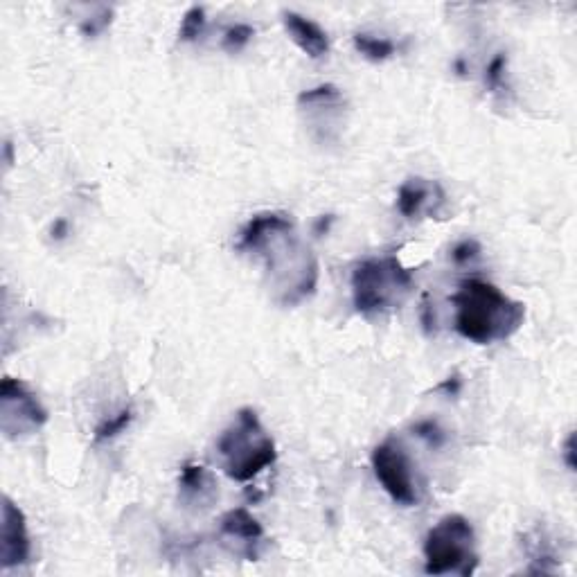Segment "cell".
<instances>
[{"label":"cell","instance_id":"cell-1","mask_svg":"<svg viewBox=\"0 0 577 577\" xmlns=\"http://www.w3.org/2000/svg\"><path fill=\"white\" fill-rule=\"evenodd\" d=\"M239 253H255L271 275L275 303L294 307L314 296L318 284V262L312 248L300 244L296 224L284 212H260L248 219L239 233Z\"/></svg>","mask_w":577,"mask_h":577},{"label":"cell","instance_id":"cell-2","mask_svg":"<svg viewBox=\"0 0 577 577\" xmlns=\"http://www.w3.org/2000/svg\"><path fill=\"white\" fill-rule=\"evenodd\" d=\"M451 303L456 307V332L476 345L508 341L526 321V305L485 280H465Z\"/></svg>","mask_w":577,"mask_h":577},{"label":"cell","instance_id":"cell-3","mask_svg":"<svg viewBox=\"0 0 577 577\" xmlns=\"http://www.w3.org/2000/svg\"><path fill=\"white\" fill-rule=\"evenodd\" d=\"M217 456L228 478L237 483H248L278 460V449H275V440L264 429L255 408L244 406L239 408L235 420L219 436Z\"/></svg>","mask_w":577,"mask_h":577},{"label":"cell","instance_id":"cell-4","mask_svg":"<svg viewBox=\"0 0 577 577\" xmlns=\"http://www.w3.org/2000/svg\"><path fill=\"white\" fill-rule=\"evenodd\" d=\"M352 305L363 318H384L397 312L415 289L413 271L395 255L370 257L352 271Z\"/></svg>","mask_w":577,"mask_h":577},{"label":"cell","instance_id":"cell-5","mask_svg":"<svg viewBox=\"0 0 577 577\" xmlns=\"http://www.w3.org/2000/svg\"><path fill=\"white\" fill-rule=\"evenodd\" d=\"M424 573L426 575H463L469 577L478 568L476 532L463 514H447L424 537Z\"/></svg>","mask_w":577,"mask_h":577},{"label":"cell","instance_id":"cell-6","mask_svg":"<svg viewBox=\"0 0 577 577\" xmlns=\"http://www.w3.org/2000/svg\"><path fill=\"white\" fill-rule=\"evenodd\" d=\"M370 460L377 481L384 487L390 499L404 505V508H413V505L420 503V483H417L413 460L406 454L402 442L393 438L384 440L372 451Z\"/></svg>","mask_w":577,"mask_h":577},{"label":"cell","instance_id":"cell-7","mask_svg":"<svg viewBox=\"0 0 577 577\" xmlns=\"http://www.w3.org/2000/svg\"><path fill=\"white\" fill-rule=\"evenodd\" d=\"M48 422V411L39 397L19 379L5 377L0 384V429L5 438L32 436Z\"/></svg>","mask_w":577,"mask_h":577},{"label":"cell","instance_id":"cell-8","mask_svg":"<svg viewBox=\"0 0 577 577\" xmlns=\"http://www.w3.org/2000/svg\"><path fill=\"white\" fill-rule=\"evenodd\" d=\"M298 111L307 127L318 131V140H334L341 129L345 97L334 84H321L298 95Z\"/></svg>","mask_w":577,"mask_h":577},{"label":"cell","instance_id":"cell-9","mask_svg":"<svg viewBox=\"0 0 577 577\" xmlns=\"http://www.w3.org/2000/svg\"><path fill=\"white\" fill-rule=\"evenodd\" d=\"M0 528H3V532H0V566L7 571V568L28 564L32 555L28 519L10 496L3 499V523H0Z\"/></svg>","mask_w":577,"mask_h":577},{"label":"cell","instance_id":"cell-10","mask_svg":"<svg viewBox=\"0 0 577 577\" xmlns=\"http://www.w3.org/2000/svg\"><path fill=\"white\" fill-rule=\"evenodd\" d=\"M447 194L438 181L411 176L397 190V210L404 219L413 221L422 215H438L445 208Z\"/></svg>","mask_w":577,"mask_h":577},{"label":"cell","instance_id":"cell-11","mask_svg":"<svg viewBox=\"0 0 577 577\" xmlns=\"http://www.w3.org/2000/svg\"><path fill=\"white\" fill-rule=\"evenodd\" d=\"M219 530L226 539L237 541V553L255 562L260 557V548L264 546L266 535L262 523L257 521L246 508L228 510L219 521Z\"/></svg>","mask_w":577,"mask_h":577},{"label":"cell","instance_id":"cell-12","mask_svg":"<svg viewBox=\"0 0 577 577\" xmlns=\"http://www.w3.org/2000/svg\"><path fill=\"white\" fill-rule=\"evenodd\" d=\"M282 23L289 39L294 41L309 59H323L327 52H330V37H327V32L312 19H305L303 14L296 12H284Z\"/></svg>","mask_w":577,"mask_h":577},{"label":"cell","instance_id":"cell-13","mask_svg":"<svg viewBox=\"0 0 577 577\" xmlns=\"http://www.w3.org/2000/svg\"><path fill=\"white\" fill-rule=\"evenodd\" d=\"M181 496L188 503H203L212 496V476L208 474L206 467L201 465H183L179 476Z\"/></svg>","mask_w":577,"mask_h":577},{"label":"cell","instance_id":"cell-14","mask_svg":"<svg viewBox=\"0 0 577 577\" xmlns=\"http://www.w3.org/2000/svg\"><path fill=\"white\" fill-rule=\"evenodd\" d=\"M352 41L359 55H363L368 61H375V64L390 59L397 50V46L390 39L375 37V34H366V32H357L352 37Z\"/></svg>","mask_w":577,"mask_h":577},{"label":"cell","instance_id":"cell-15","mask_svg":"<svg viewBox=\"0 0 577 577\" xmlns=\"http://www.w3.org/2000/svg\"><path fill=\"white\" fill-rule=\"evenodd\" d=\"M133 417H136V413H133V408H122L118 415L109 417V420H104L100 426H97L95 433H93V440L97 442V445H102V442H109L113 438H118L120 433H124V431L129 429V424L133 422Z\"/></svg>","mask_w":577,"mask_h":577},{"label":"cell","instance_id":"cell-16","mask_svg":"<svg viewBox=\"0 0 577 577\" xmlns=\"http://www.w3.org/2000/svg\"><path fill=\"white\" fill-rule=\"evenodd\" d=\"M206 25H208L206 10H203V7H199V5L190 7V10L185 12L183 19H181L179 39L185 43H192V41L201 39L203 32H206Z\"/></svg>","mask_w":577,"mask_h":577},{"label":"cell","instance_id":"cell-17","mask_svg":"<svg viewBox=\"0 0 577 577\" xmlns=\"http://www.w3.org/2000/svg\"><path fill=\"white\" fill-rule=\"evenodd\" d=\"M253 37H255V30L251 28V25L235 23V25H230V28L224 32V39H221V48H224L226 52H230V55H235V52H242L248 46V43H251Z\"/></svg>","mask_w":577,"mask_h":577},{"label":"cell","instance_id":"cell-18","mask_svg":"<svg viewBox=\"0 0 577 577\" xmlns=\"http://www.w3.org/2000/svg\"><path fill=\"white\" fill-rule=\"evenodd\" d=\"M505 66H508V59L505 55H496L490 64H487L485 70V84L496 91V88H501L503 84V77H505Z\"/></svg>","mask_w":577,"mask_h":577},{"label":"cell","instance_id":"cell-19","mask_svg":"<svg viewBox=\"0 0 577 577\" xmlns=\"http://www.w3.org/2000/svg\"><path fill=\"white\" fill-rule=\"evenodd\" d=\"M415 433H417V436H420V438L429 440L433 447H440L442 442H445V438H447L445 431H442L440 426H438L436 422H431V420L417 424V426H415Z\"/></svg>","mask_w":577,"mask_h":577},{"label":"cell","instance_id":"cell-20","mask_svg":"<svg viewBox=\"0 0 577 577\" xmlns=\"http://www.w3.org/2000/svg\"><path fill=\"white\" fill-rule=\"evenodd\" d=\"M478 253H481V246H478V242H474V239H465V242H460L454 248L451 257H454V262L465 264L469 260H474V257H478Z\"/></svg>","mask_w":577,"mask_h":577},{"label":"cell","instance_id":"cell-21","mask_svg":"<svg viewBox=\"0 0 577 577\" xmlns=\"http://www.w3.org/2000/svg\"><path fill=\"white\" fill-rule=\"evenodd\" d=\"M564 460L571 472H575V436L573 433H568L566 438V445H564Z\"/></svg>","mask_w":577,"mask_h":577},{"label":"cell","instance_id":"cell-22","mask_svg":"<svg viewBox=\"0 0 577 577\" xmlns=\"http://www.w3.org/2000/svg\"><path fill=\"white\" fill-rule=\"evenodd\" d=\"M64 233H66V221L59 219V221H57V239L64 237Z\"/></svg>","mask_w":577,"mask_h":577},{"label":"cell","instance_id":"cell-23","mask_svg":"<svg viewBox=\"0 0 577 577\" xmlns=\"http://www.w3.org/2000/svg\"><path fill=\"white\" fill-rule=\"evenodd\" d=\"M5 161H7V165L12 163V142H7L5 145Z\"/></svg>","mask_w":577,"mask_h":577},{"label":"cell","instance_id":"cell-24","mask_svg":"<svg viewBox=\"0 0 577 577\" xmlns=\"http://www.w3.org/2000/svg\"><path fill=\"white\" fill-rule=\"evenodd\" d=\"M458 386H460V384H458V377H454V393H458ZM440 388H449V390H451V381H445V384H442Z\"/></svg>","mask_w":577,"mask_h":577}]
</instances>
